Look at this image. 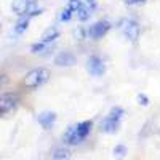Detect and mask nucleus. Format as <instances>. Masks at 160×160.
I'll use <instances>...</instances> for the list:
<instances>
[{
    "mask_svg": "<svg viewBox=\"0 0 160 160\" xmlns=\"http://www.w3.org/2000/svg\"><path fill=\"white\" fill-rule=\"evenodd\" d=\"M91 120H85V122H80L77 125H72L68 128V131L64 133L62 139L68 142V144H80L91 131Z\"/></svg>",
    "mask_w": 160,
    "mask_h": 160,
    "instance_id": "obj_1",
    "label": "nucleus"
},
{
    "mask_svg": "<svg viewBox=\"0 0 160 160\" xmlns=\"http://www.w3.org/2000/svg\"><path fill=\"white\" fill-rule=\"evenodd\" d=\"M48 78H50V71L48 69L37 68V69H32L31 72L26 74L24 85L28 87V88H38L40 85H43Z\"/></svg>",
    "mask_w": 160,
    "mask_h": 160,
    "instance_id": "obj_2",
    "label": "nucleus"
},
{
    "mask_svg": "<svg viewBox=\"0 0 160 160\" xmlns=\"http://www.w3.org/2000/svg\"><path fill=\"white\" fill-rule=\"evenodd\" d=\"M11 10L18 16H37L42 13V10L35 8V0H15L11 3Z\"/></svg>",
    "mask_w": 160,
    "mask_h": 160,
    "instance_id": "obj_3",
    "label": "nucleus"
},
{
    "mask_svg": "<svg viewBox=\"0 0 160 160\" xmlns=\"http://www.w3.org/2000/svg\"><path fill=\"white\" fill-rule=\"evenodd\" d=\"M120 32L123 34L125 38H128L130 42H136L139 38V34H141V29H139V24L133 19H122L120 21Z\"/></svg>",
    "mask_w": 160,
    "mask_h": 160,
    "instance_id": "obj_4",
    "label": "nucleus"
},
{
    "mask_svg": "<svg viewBox=\"0 0 160 160\" xmlns=\"http://www.w3.org/2000/svg\"><path fill=\"white\" fill-rule=\"evenodd\" d=\"M18 106V96L13 93H3L0 96V114L5 115Z\"/></svg>",
    "mask_w": 160,
    "mask_h": 160,
    "instance_id": "obj_5",
    "label": "nucleus"
},
{
    "mask_svg": "<svg viewBox=\"0 0 160 160\" xmlns=\"http://www.w3.org/2000/svg\"><path fill=\"white\" fill-rule=\"evenodd\" d=\"M109 29H111V24H109L108 21H98V22H95L93 26H90V29H88V35H90L91 38L98 40V38H101L102 35L108 34V32H109Z\"/></svg>",
    "mask_w": 160,
    "mask_h": 160,
    "instance_id": "obj_6",
    "label": "nucleus"
},
{
    "mask_svg": "<svg viewBox=\"0 0 160 160\" xmlns=\"http://www.w3.org/2000/svg\"><path fill=\"white\" fill-rule=\"evenodd\" d=\"M87 69H88V72L91 75L99 77V75L104 74L106 66H104V62H102V59L99 56H90L88 58V62H87Z\"/></svg>",
    "mask_w": 160,
    "mask_h": 160,
    "instance_id": "obj_7",
    "label": "nucleus"
},
{
    "mask_svg": "<svg viewBox=\"0 0 160 160\" xmlns=\"http://www.w3.org/2000/svg\"><path fill=\"white\" fill-rule=\"evenodd\" d=\"M118 127H120V120L112 117V115H108L101 122V131L102 133H109V135L111 133H115L118 130Z\"/></svg>",
    "mask_w": 160,
    "mask_h": 160,
    "instance_id": "obj_8",
    "label": "nucleus"
},
{
    "mask_svg": "<svg viewBox=\"0 0 160 160\" xmlns=\"http://www.w3.org/2000/svg\"><path fill=\"white\" fill-rule=\"evenodd\" d=\"M37 122L42 125L45 130H50L53 125H55V122H56V114L55 112H50V111H45L42 114H38Z\"/></svg>",
    "mask_w": 160,
    "mask_h": 160,
    "instance_id": "obj_9",
    "label": "nucleus"
},
{
    "mask_svg": "<svg viewBox=\"0 0 160 160\" xmlns=\"http://www.w3.org/2000/svg\"><path fill=\"white\" fill-rule=\"evenodd\" d=\"M55 64H58V66H74L75 64V56L69 51H62L56 56Z\"/></svg>",
    "mask_w": 160,
    "mask_h": 160,
    "instance_id": "obj_10",
    "label": "nucleus"
},
{
    "mask_svg": "<svg viewBox=\"0 0 160 160\" xmlns=\"http://www.w3.org/2000/svg\"><path fill=\"white\" fill-rule=\"evenodd\" d=\"M58 35H59L58 29L55 28V26H51V28H48V29L42 34V37H40V42H43V43L50 45L51 42H55V40L58 38Z\"/></svg>",
    "mask_w": 160,
    "mask_h": 160,
    "instance_id": "obj_11",
    "label": "nucleus"
},
{
    "mask_svg": "<svg viewBox=\"0 0 160 160\" xmlns=\"http://www.w3.org/2000/svg\"><path fill=\"white\" fill-rule=\"evenodd\" d=\"M93 8H95V2H93L91 5H90V3L82 5V7H80V8L77 10V18H78L80 21H87V19L90 18V15H91Z\"/></svg>",
    "mask_w": 160,
    "mask_h": 160,
    "instance_id": "obj_12",
    "label": "nucleus"
},
{
    "mask_svg": "<svg viewBox=\"0 0 160 160\" xmlns=\"http://www.w3.org/2000/svg\"><path fill=\"white\" fill-rule=\"evenodd\" d=\"M31 18L32 16H21V19L16 22V26H15V32L16 34H22V32H26V29L29 28V21H31Z\"/></svg>",
    "mask_w": 160,
    "mask_h": 160,
    "instance_id": "obj_13",
    "label": "nucleus"
},
{
    "mask_svg": "<svg viewBox=\"0 0 160 160\" xmlns=\"http://www.w3.org/2000/svg\"><path fill=\"white\" fill-rule=\"evenodd\" d=\"M71 151L69 149H66V148H61V149H56L55 151V154L51 155V158L53 160H68V158H71Z\"/></svg>",
    "mask_w": 160,
    "mask_h": 160,
    "instance_id": "obj_14",
    "label": "nucleus"
},
{
    "mask_svg": "<svg viewBox=\"0 0 160 160\" xmlns=\"http://www.w3.org/2000/svg\"><path fill=\"white\" fill-rule=\"evenodd\" d=\"M74 10H71L69 7H66L64 10H61V15H59V19L61 21H69L71 18H72V15H74Z\"/></svg>",
    "mask_w": 160,
    "mask_h": 160,
    "instance_id": "obj_15",
    "label": "nucleus"
},
{
    "mask_svg": "<svg viewBox=\"0 0 160 160\" xmlns=\"http://www.w3.org/2000/svg\"><path fill=\"white\" fill-rule=\"evenodd\" d=\"M125 154H127V148H125L123 144H118V146H115V148H114V155L117 158H123Z\"/></svg>",
    "mask_w": 160,
    "mask_h": 160,
    "instance_id": "obj_16",
    "label": "nucleus"
},
{
    "mask_svg": "<svg viewBox=\"0 0 160 160\" xmlns=\"http://www.w3.org/2000/svg\"><path fill=\"white\" fill-rule=\"evenodd\" d=\"M109 115H112V117H115V118H122V115H123V109L120 108V106H115V108H112L111 109V112H109Z\"/></svg>",
    "mask_w": 160,
    "mask_h": 160,
    "instance_id": "obj_17",
    "label": "nucleus"
},
{
    "mask_svg": "<svg viewBox=\"0 0 160 160\" xmlns=\"http://www.w3.org/2000/svg\"><path fill=\"white\" fill-rule=\"evenodd\" d=\"M136 99H138V102H139L141 106H148V104H149V99H148V96H146V95H142V93H139V95L136 96Z\"/></svg>",
    "mask_w": 160,
    "mask_h": 160,
    "instance_id": "obj_18",
    "label": "nucleus"
},
{
    "mask_svg": "<svg viewBox=\"0 0 160 160\" xmlns=\"http://www.w3.org/2000/svg\"><path fill=\"white\" fill-rule=\"evenodd\" d=\"M142 2H146V0H125L127 5H138V3H142Z\"/></svg>",
    "mask_w": 160,
    "mask_h": 160,
    "instance_id": "obj_19",
    "label": "nucleus"
},
{
    "mask_svg": "<svg viewBox=\"0 0 160 160\" xmlns=\"http://www.w3.org/2000/svg\"><path fill=\"white\" fill-rule=\"evenodd\" d=\"M85 2H87V3H93V2H95V0H85Z\"/></svg>",
    "mask_w": 160,
    "mask_h": 160,
    "instance_id": "obj_20",
    "label": "nucleus"
}]
</instances>
